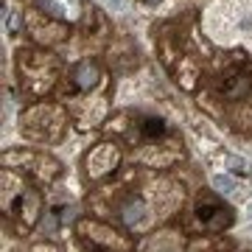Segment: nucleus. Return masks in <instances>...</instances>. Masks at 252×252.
Wrapping results in <instances>:
<instances>
[{"label": "nucleus", "instance_id": "f257e3e1", "mask_svg": "<svg viewBox=\"0 0 252 252\" xmlns=\"http://www.w3.org/2000/svg\"><path fill=\"white\" fill-rule=\"evenodd\" d=\"M250 90H252V76L250 73L238 70V67H233V70L224 73V79H221V95H227V98H244Z\"/></svg>", "mask_w": 252, "mask_h": 252}, {"label": "nucleus", "instance_id": "f03ea898", "mask_svg": "<svg viewBox=\"0 0 252 252\" xmlns=\"http://www.w3.org/2000/svg\"><path fill=\"white\" fill-rule=\"evenodd\" d=\"M199 219L207 221V227H216V230H224V227L233 224V213L224 210V207H216V205H213V210L207 205H199Z\"/></svg>", "mask_w": 252, "mask_h": 252}, {"label": "nucleus", "instance_id": "7ed1b4c3", "mask_svg": "<svg viewBox=\"0 0 252 252\" xmlns=\"http://www.w3.org/2000/svg\"><path fill=\"white\" fill-rule=\"evenodd\" d=\"M140 132H143V137H149V140H157V137L165 135V124H162L160 118H146L143 124H140Z\"/></svg>", "mask_w": 252, "mask_h": 252}, {"label": "nucleus", "instance_id": "20e7f679", "mask_svg": "<svg viewBox=\"0 0 252 252\" xmlns=\"http://www.w3.org/2000/svg\"><path fill=\"white\" fill-rule=\"evenodd\" d=\"M95 81H98V70L93 64H79L76 67V84L79 87H93Z\"/></svg>", "mask_w": 252, "mask_h": 252}, {"label": "nucleus", "instance_id": "39448f33", "mask_svg": "<svg viewBox=\"0 0 252 252\" xmlns=\"http://www.w3.org/2000/svg\"><path fill=\"white\" fill-rule=\"evenodd\" d=\"M143 216H146V205H143V202H137V199L124 207V221H126V224H137Z\"/></svg>", "mask_w": 252, "mask_h": 252}, {"label": "nucleus", "instance_id": "423d86ee", "mask_svg": "<svg viewBox=\"0 0 252 252\" xmlns=\"http://www.w3.org/2000/svg\"><path fill=\"white\" fill-rule=\"evenodd\" d=\"M216 188L224 190V193H233V185H230V180H227V177H216Z\"/></svg>", "mask_w": 252, "mask_h": 252}]
</instances>
